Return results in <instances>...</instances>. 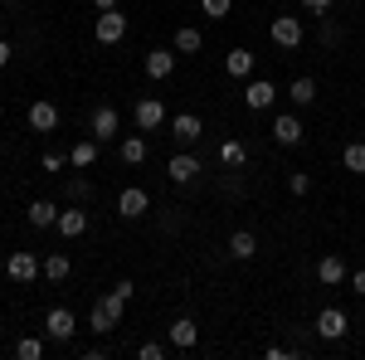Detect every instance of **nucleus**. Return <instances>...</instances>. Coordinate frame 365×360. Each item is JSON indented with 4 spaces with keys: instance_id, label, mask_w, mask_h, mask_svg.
<instances>
[{
    "instance_id": "1",
    "label": "nucleus",
    "mask_w": 365,
    "mask_h": 360,
    "mask_svg": "<svg viewBox=\"0 0 365 360\" xmlns=\"http://www.w3.org/2000/svg\"><path fill=\"white\" fill-rule=\"evenodd\" d=\"M268 34H273V44H278V49H297V44L307 39V29H302V20H297V15H273Z\"/></svg>"
},
{
    "instance_id": "2",
    "label": "nucleus",
    "mask_w": 365,
    "mask_h": 360,
    "mask_svg": "<svg viewBox=\"0 0 365 360\" xmlns=\"http://www.w3.org/2000/svg\"><path fill=\"white\" fill-rule=\"evenodd\" d=\"M5 273L15 277V282H34V277H44V258H34L29 249H15L5 258Z\"/></svg>"
},
{
    "instance_id": "3",
    "label": "nucleus",
    "mask_w": 365,
    "mask_h": 360,
    "mask_svg": "<svg viewBox=\"0 0 365 360\" xmlns=\"http://www.w3.org/2000/svg\"><path fill=\"white\" fill-rule=\"evenodd\" d=\"M127 34V15L122 10H98V20H93V39L98 44H117Z\"/></svg>"
},
{
    "instance_id": "4",
    "label": "nucleus",
    "mask_w": 365,
    "mask_h": 360,
    "mask_svg": "<svg viewBox=\"0 0 365 360\" xmlns=\"http://www.w3.org/2000/svg\"><path fill=\"white\" fill-rule=\"evenodd\" d=\"M132 122H137V132H156V127H166V103H161V98H141L137 108H132Z\"/></svg>"
},
{
    "instance_id": "5",
    "label": "nucleus",
    "mask_w": 365,
    "mask_h": 360,
    "mask_svg": "<svg viewBox=\"0 0 365 360\" xmlns=\"http://www.w3.org/2000/svg\"><path fill=\"white\" fill-rule=\"evenodd\" d=\"M346 331H351V317H346L341 307H322V312H317V336H322V341H341Z\"/></svg>"
},
{
    "instance_id": "6",
    "label": "nucleus",
    "mask_w": 365,
    "mask_h": 360,
    "mask_svg": "<svg viewBox=\"0 0 365 360\" xmlns=\"http://www.w3.org/2000/svg\"><path fill=\"white\" fill-rule=\"evenodd\" d=\"M200 156H190V151H180V156H170L166 161V180L170 185H195V175H200Z\"/></svg>"
},
{
    "instance_id": "7",
    "label": "nucleus",
    "mask_w": 365,
    "mask_h": 360,
    "mask_svg": "<svg viewBox=\"0 0 365 360\" xmlns=\"http://www.w3.org/2000/svg\"><path fill=\"white\" fill-rule=\"evenodd\" d=\"M205 137V122H200L195 112H175L170 117V141H180V146H195Z\"/></svg>"
},
{
    "instance_id": "8",
    "label": "nucleus",
    "mask_w": 365,
    "mask_h": 360,
    "mask_svg": "<svg viewBox=\"0 0 365 360\" xmlns=\"http://www.w3.org/2000/svg\"><path fill=\"white\" fill-rule=\"evenodd\" d=\"M44 331H49V341H73V331H78V317H73L68 307H49Z\"/></svg>"
},
{
    "instance_id": "9",
    "label": "nucleus",
    "mask_w": 365,
    "mask_h": 360,
    "mask_svg": "<svg viewBox=\"0 0 365 360\" xmlns=\"http://www.w3.org/2000/svg\"><path fill=\"white\" fill-rule=\"evenodd\" d=\"M88 132H93L98 141H113L117 132H122V112L108 108V103H103V108H93V122H88Z\"/></svg>"
},
{
    "instance_id": "10",
    "label": "nucleus",
    "mask_w": 365,
    "mask_h": 360,
    "mask_svg": "<svg viewBox=\"0 0 365 360\" xmlns=\"http://www.w3.org/2000/svg\"><path fill=\"white\" fill-rule=\"evenodd\" d=\"M302 137H307L302 117H292V112L273 117V141H278V146H302Z\"/></svg>"
},
{
    "instance_id": "11",
    "label": "nucleus",
    "mask_w": 365,
    "mask_h": 360,
    "mask_svg": "<svg viewBox=\"0 0 365 360\" xmlns=\"http://www.w3.org/2000/svg\"><path fill=\"white\" fill-rule=\"evenodd\" d=\"M146 210H151V195L141 190V185H127V190L117 195V215L122 220H141Z\"/></svg>"
},
{
    "instance_id": "12",
    "label": "nucleus",
    "mask_w": 365,
    "mask_h": 360,
    "mask_svg": "<svg viewBox=\"0 0 365 360\" xmlns=\"http://www.w3.org/2000/svg\"><path fill=\"white\" fill-rule=\"evenodd\" d=\"M244 103H249V112H263L278 103V83H268V78H249V88H244Z\"/></svg>"
},
{
    "instance_id": "13",
    "label": "nucleus",
    "mask_w": 365,
    "mask_h": 360,
    "mask_svg": "<svg viewBox=\"0 0 365 360\" xmlns=\"http://www.w3.org/2000/svg\"><path fill=\"white\" fill-rule=\"evenodd\" d=\"M175 49H151V54H146V78H156V83H166L170 73H175Z\"/></svg>"
},
{
    "instance_id": "14",
    "label": "nucleus",
    "mask_w": 365,
    "mask_h": 360,
    "mask_svg": "<svg viewBox=\"0 0 365 360\" xmlns=\"http://www.w3.org/2000/svg\"><path fill=\"white\" fill-rule=\"evenodd\" d=\"M58 127V108L49 98H39V103H29V132H54Z\"/></svg>"
},
{
    "instance_id": "15",
    "label": "nucleus",
    "mask_w": 365,
    "mask_h": 360,
    "mask_svg": "<svg viewBox=\"0 0 365 360\" xmlns=\"http://www.w3.org/2000/svg\"><path fill=\"white\" fill-rule=\"evenodd\" d=\"M195 341H200V326L190 317H175V322H170V346H175V351H195Z\"/></svg>"
},
{
    "instance_id": "16",
    "label": "nucleus",
    "mask_w": 365,
    "mask_h": 360,
    "mask_svg": "<svg viewBox=\"0 0 365 360\" xmlns=\"http://www.w3.org/2000/svg\"><path fill=\"white\" fill-rule=\"evenodd\" d=\"M253 63H258L253 49H229L225 54V73L229 78H253Z\"/></svg>"
},
{
    "instance_id": "17",
    "label": "nucleus",
    "mask_w": 365,
    "mask_h": 360,
    "mask_svg": "<svg viewBox=\"0 0 365 360\" xmlns=\"http://www.w3.org/2000/svg\"><path fill=\"white\" fill-rule=\"evenodd\" d=\"M25 215H29L34 229H54V224H58V205H54V200H34Z\"/></svg>"
},
{
    "instance_id": "18",
    "label": "nucleus",
    "mask_w": 365,
    "mask_h": 360,
    "mask_svg": "<svg viewBox=\"0 0 365 360\" xmlns=\"http://www.w3.org/2000/svg\"><path fill=\"white\" fill-rule=\"evenodd\" d=\"M63 239H78V234H88V215L83 210H58V224H54Z\"/></svg>"
},
{
    "instance_id": "19",
    "label": "nucleus",
    "mask_w": 365,
    "mask_h": 360,
    "mask_svg": "<svg viewBox=\"0 0 365 360\" xmlns=\"http://www.w3.org/2000/svg\"><path fill=\"white\" fill-rule=\"evenodd\" d=\"M93 161H98V137L73 141V151H68V166H73V170H88Z\"/></svg>"
},
{
    "instance_id": "20",
    "label": "nucleus",
    "mask_w": 365,
    "mask_h": 360,
    "mask_svg": "<svg viewBox=\"0 0 365 360\" xmlns=\"http://www.w3.org/2000/svg\"><path fill=\"white\" fill-rule=\"evenodd\" d=\"M317 277H322V282H327V287H341V282H346V263H341L336 253H327V258H322V263H317Z\"/></svg>"
},
{
    "instance_id": "21",
    "label": "nucleus",
    "mask_w": 365,
    "mask_h": 360,
    "mask_svg": "<svg viewBox=\"0 0 365 360\" xmlns=\"http://www.w3.org/2000/svg\"><path fill=\"white\" fill-rule=\"evenodd\" d=\"M287 98H292L297 108H312V103H317V78H307V73L292 78V83H287Z\"/></svg>"
},
{
    "instance_id": "22",
    "label": "nucleus",
    "mask_w": 365,
    "mask_h": 360,
    "mask_svg": "<svg viewBox=\"0 0 365 360\" xmlns=\"http://www.w3.org/2000/svg\"><path fill=\"white\" fill-rule=\"evenodd\" d=\"M175 54H200L205 49V34H200L195 25H185V29H175V44H170Z\"/></svg>"
},
{
    "instance_id": "23",
    "label": "nucleus",
    "mask_w": 365,
    "mask_h": 360,
    "mask_svg": "<svg viewBox=\"0 0 365 360\" xmlns=\"http://www.w3.org/2000/svg\"><path fill=\"white\" fill-rule=\"evenodd\" d=\"M229 253H234L239 263H249L253 253H258V239H253L249 229H239V234H229Z\"/></svg>"
},
{
    "instance_id": "24",
    "label": "nucleus",
    "mask_w": 365,
    "mask_h": 360,
    "mask_svg": "<svg viewBox=\"0 0 365 360\" xmlns=\"http://www.w3.org/2000/svg\"><path fill=\"white\" fill-rule=\"evenodd\" d=\"M117 156H122L127 166H141V161H146V137H122Z\"/></svg>"
},
{
    "instance_id": "25",
    "label": "nucleus",
    "mask_w": 365,
    "mask_h": 360,
    "mask_svg": "<svg viewBox=\"0 0 365 360\" xmlns=\"http://www.w3.org/2000/svg\"><path fill=\"white\" fill-rule=\"evenodd\" d=\"M341 166L351 170V175H365V141H346V151H341Z\"/></svg>"
},
{
    "instance_id": "26",
    "label": "nucleus",
    "mask_w": 365,
    "mask_h": 360,
    "mask_svg": "<svg viewBox=\"0 0 365 360\" xmlns=\"http://www.w3.org/2000/svg\"><path fill=\"white\" fill-rule=\"evenodd\" d=\"M68 273H73L68 253H49V258H44V277H49V282H63Z\"/></svg>"
},
{
    "instance_id": "27",
    "label": "nucleus",
    "mask_w": 365,
    "mask_h": 360,
    "mask_svg": "<svg viewBox=\"0 0 365 360\" xmlns=\"http://www.w3.org/2000/svg\"><path fill=\"white\" fill-rule=\"evenodd\" d=\"M88 326H93L98 336H108V331L117 326V317H113V312H108L103 302H93V312H88Z\"/></svg>"
},
{
    "instance_id": "28",
    "label": "nucleus",
    "mask_w": 365,
    "mask_h": 360,
    "mask_svg": "<svg viewBox=\"0 0 365 360\" xmlns=\"http://www.w3.org/2000/svg\"><path fill=\"white\" fill-rule=\"evenodd\" d=\"M15 356H20V360H39V356H44V341H34V336H20V341H15Z\"/></svg>"
},
{
    "instance_id": "29",
    "label": "nucleus",
    "mask_w": 365,
    "mask_h": 360,
    "mask_svg": "<svg viewBox=\"0 0 365 360\" xmlns=\"http://www.w3.org/2000/svg\"><path fill=\"white\" fill-rule=\"evenodd\" d=\"M98 302H103V307H108V312H113V317H117V322H122V312H127V302H132V297H122V292H117V287H113V292H103Z\"/></svg>"
},
{
    "instance_id": "30",
    "label": "nucleus",
    "mask_w": 365,
    "mask_h": 360,
    "mask_svg": "<svg viewBox=\"0 0 365 360\" xmlns=\"http://www.w3.org/2000/svg\"><path fill=\"white\" fill-rule=\"evenodd\" d=\"M200 10H205L210 20H229V10H234V0H200Z\"/></svg>"
},
{
    "instance_id": "31",
    "label": "nucleus",
    "mask_w": 365,
    "mask_h": 360,
    "mask_svg": "<svg viewBox=\"0 0 365 360\" xmlns=\"http://www.w3.org/2000/svg\"><path fill=\"white\" fill-rule=\"evenodd\" d=\"M170 346H161V341H146V346H137V360H166Z\"/></svg>"
},
{
    "instance_id": "32",
    "label": "nucleus",
    "mask_w": 365,
    "mask_h": 360,
    "mask_svg": "<svg viewBox=\"0 0 365 360\" xmlns=\"http://www.w3.org/2000/svg\"><path fill=\"white\" fill-rule=\"evenodd\" d=\"M220 161H225V166H244V146H239V141H225V146H220Z\"/></svg>"
},
{
    "instance_id": "33",
    "label": "nucleus",
    "mask_w": 365,
    "mask_h": 360,
    "mask_svg": "<svg viewBox=\"0 0 365 360\" xmlns=\"http://www.w3.org/2000/svg\"><path fill=\"white\" fill-rule=\"evenodd\" d=\"M287 190H292V195H307L312 190V175H307V170H292V175H287Z\"/></svg>"
},
{
    "instance_id": "34",
    "label": "nucleus",
    "mask_w": 365,
    "mask_h": 360,
    "mask_svg": "<svg viewBox=\"0 0 365 360\" xmlns=\"http://www.w3.org/2000/svg\"><path fill=\"white\" fill-rule=\"evenodd\" d=\"M88 195H93L88 180H68V200H88Z\"/></svg>"
},
{
    "instance_id": "35",
    "label": "nucleus",
    "mask_w": 365,
    "mask_h": 360,
    "mask_svg": "<svg viewBox=\"0 0 365 360\" xmlns=\"http://www.w3.org/2000/svg\"><path fill=\"white\" fill-rule=\"evenodd\" d=\"M346 287H351V292H356V297H365V268H356V273L346 277Z\"/></svg>"
},
{
    "instance_id": "36",
    "label": "nucleus",
    "mask_w": 365,
    "mask_h": 360,
    "mask_svg": "<svg viewBox=\"0 0 365 360\" xmlns=\"http://www.w3.org/2000/svg\"><path fill=\"white\" fill-rule=\"evenodd\" d=\"M44 170H49V175H54V170H63V156H58V151H49V156H44Z\"/></svg>"
},
{
    "instance_id": "37",
    "label": "nucleus",
    "mask_w": 365,
    "mask_h": 360,
    "mask_svg": "<svg viewBox=\"0 0 365 360\" xmlns=\"http://www.w3.org/2000/svg\"><path fill=\"white\" fill-rule=\"evenodd\" d=\"M10 54H15V49H10V44H5V39H0V68H5V63H10Z\"/></svg>"
},
{
    "instance_id": "38",
    "label": "nucleus",
    "mask_w": 365,
    "mask_h": 360,
    "mask_svg": "<svg viewBox=\"0 0 365 360\" xmlns=\"http://www.w3.org/2000/svg\"><path fill=\"white\" fill-rule=\"evenodd\" d=\"M302 5H307V10H327L331 0H302Z\"/></svg>"
},
{
    "instance_id": "39",
    "label": "nucleus",
    "mask_w": 365,
    "mask_h": 360,
    "mask_svg": "<svg viewBox=\"0 0 365 360\" xmlns=\"http://www.w3.org/2000/svg\"><path fill=\"white\" fill-rule=\"evenodd\" d=\"M93 10H117V0H93Z\"/></svg>"
}]
</instances>
